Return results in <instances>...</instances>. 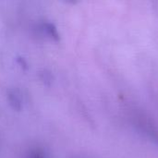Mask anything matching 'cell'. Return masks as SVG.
Listing matches in <instances>:
<instances>
[{
  "label": "cell",
  "mask_w": 158,
  "mask_h": 158,
  "mask_svg": "<svg viewBox=\"0 0 158 158\" xmlns=\"http://www.w3.org/2000/svg\"><path fill=\"white\" fill-rule=\"evenodd\" d=\"M134 123L142 133L158 143V125L153 118L145 115H137Z\"/></svg>",
  "instance_id": "6da1fadb"
},
{
  "label": "cell",
  "mask_w": 158,
  "mask_h": 158,
  "mask_svg": "<svg viewBox=\"0 0 158 158\" xmlns=\"http://www.w3.org/2000/svg\"><path fill=\"white\" fill-rule=\"evenodd\" d=\"M40 30H41V32L44 35H45L46 37H48V38H50L52 40H55V41L59 40L58 31H57V30H56V28L55 27L54 24L49 23V22H44V23L41 24Z\"/></svg>",
  "instance_id": "7a4b0ae2"
},
{
  "label": "cell",
  "mask_w": 158,
  "mask_h": 158,
  "mask_svg": "<svg viewBox=\"0 0 158 158\" xmlns=\"http://www.w3.org/2000/svg\"><path fill=\"white\" fill-rule=\"evenodd\" d=\"M9 102L13 105V106H19L20 104H21V100H20V97H19V94L17 93V92H12L9 94Z\"/></svg>",
  "instance_id": "3957f363"
},
{
  "label": "cell",
  "mask_w": 158,
  "mask_h": 158,
  "mask_svg": "<svg viewBox=\"0 0 158 158\" xmlns=\"http://www.w3.org/2000/svg\"><path fill=\"white\" fill-rule=\"evenodd\" d=\"M42 78L43 80L46 82V81H51V74L48 73L47 71H43L42 73Z\"/></svg>",
  "instance_id": "277c9868"
},
{
  "label": "cell",
  "mask_w": 158,
  "mask_h": 158,
  "mask_svg": "<svg viewBox=\"0 0 158 158\" xmlns=\"http://www.w3.org/2000/svg\"><path fill=\"white\" fill-rule=\"evenodd\" d=\"M31 158H44V156H43L42 154H34V155L31 156Z\"/></svg>",
  "instance_id": "5b68a950"
},
{
  "label": "cell",
  "mask_w": 158,
  "mask_h": 158,
  "mask_svg": "<svg viewBox=\"0 0 158 158\" xmlns=\"http://www.w3.org/2000/svg\"><path fill=\"white\" fill-rule=\"evenodd\" d=\"M67 2H69V3H72V4H74V3H77V2H79L80 0H66Z\"/></svg>",
  "instance_id": "8992f818"
}]
</instances>
